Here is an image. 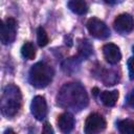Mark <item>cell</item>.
<instances>
[{
    "label": "cell",
    "instance_id": "1",
    "mask_svg": "<svg viewBox=\"0 0 134 134\" xmlns=\"http://www.w3.org/2000/svg\"><path fill=\"white\" fill-rule=\"evenodd\" d=\"M58 104L64 108L81 110L88 105V96L85 88L79 83L64 85L58 94Z\"/></svg>",
    "mask_w": 134,
    "mask_h": 134
},
{
    "label": "cell",
    "instance_id": "2",
    "mask_svg": "<svg viewBox=\"0 0 134 134\" xmlns=\"http://www.w3.org/2000/svg\"><path fill=\"white\" fill-rule=\"evenodd\" d=\"M1 111L2 114L12 117L15 116L21 107V92L15 85L5 86L1 96Z\"/></svg>",
    "mask_w": 134,
    "mask_h": 134
},
{
    "label": "cell",
    "instance_id": "3",
    "mask_svg": "<svg viewBox=\"0 0 134 134\" xmlns=\"http://www.w3.org/2000/svg\"><path fill=\"white\" fill-rule=\"evenodd\" d=\"M53 69L44 62H38L31 66L28 73L29 83L36 88H45L50 84L53 77Z\"/></svg>",
    "mask_w": 134,
    "mask_h": 134
},
{
    "label": "cell",
    "instance_id": "4",
    "mask_svg": "<svg viewBox=\"0 0 134 134\" xmlns=\"http://www.w3.org/2000/svg\"><path fill=\"white\" fill-rule=\"evenodd\" d=\"M87 29L89 34L96 39H107L110 36L108 26L97 18H91L88 20Z\"/></svg>",
    "mask_w": 134,
    "mask_h": 134
},
{
    "label": "cell",
    "instance_id": "5",
    "mask_svg": "<svg viewBox=\"0 0 134 134\" xmlns=\"http://www.w3.org/2000/svg\"><path fill=\"white\" fill-rule=\"evenodd\" d=\"M106 126V120L100 114L92 113L86 119L84 131L86 134H96L104 131Z\"/></svg>",
    "mask_w": 134,
    "mask_h": 134
},
{
    "label": "cell",
    "instance_id": "6",
    "mask_svg": "<svg viewBox=\"0 0 134 134\" xmlns=\"http://www.w3.org/2000/svg\"><path fill=\"white\" fill-rule=\"evenodd\" d=\"M16 34H17V23L15 19L8 18L5 22H2L1 34H0L2 44L6 45V44L14 42L16 38Z\"/></svg>",
    "mask_w": 134,
    "mask_h": 134
},
{
    "label": "cell",
    "instance_id": "7",
    "mask_svg": "<svg viewBox=\"0 0 134 134\" xmlns=\"http://www.w3.org/2000/svg\"><path fill=\"white\" fill-rule=\"evenodd\" d=\"M30 112L38 120H43L47 114V104L43 96L37 95L32 98L30 104Z\"/></svg>",
    "mask_w": 134,
    "mask_h": 134
},
{
    "label": "cell",
    "instance_id": "8",
    "mask_svg": "<svg viewBox=\"0 0 134 134\" xmlns=\"http://www.w3.org/2000/svg\"><path fill=\"white\" fill-rule=\"evenodd\" d=\"M114 27L121 34H128L134 29V19L129 14H120L114 20Z\"/></svg>",
    "mask_w": 134,
    "mask_h": 134
},
{
    "label": "cell",
    "instance_id": "9",
    "mask_svg": "<svg viewBox=\"0 0 134 134\" xmlns=\"http://www.w3.org/2000/svg\"><path fill=\"white\" fill-rule=\"evenodd\" d=\"M103 53H104V58L106 59V61L112 65L117 64L121 59V53H120L118 46L113 43H108L104 45Z\"/></svg>",
    "mask_w": 134,
    "mask_h": 134
},
{
    "label": "cell",
    "instance_id": "10",
    "mask_svg": "<svg viewBox=\"0 0 134 134\" xmlns=\"http://www.w3.org/2000/svg\"><path fill=\"white\" fill-rule=\"evenodd\" d=\"M58 125L60 130L63 133H69L74 126V117L71 113L65 112L62 113L58 118Z\"/></svg>",
    "mask_w": 134,
    "mask_h": 134
},
{
    "label": "cell",
    "instance_id": "11",
    "mask_svg": "<svg viewBox=\"0 0 134 134\" xmlns=\"http://www.w3.org/2000/svg\"><path fill=\"white\" fill-rule=\"evenodd\" d=\"M100 100L102 103L107 106V107H113L117 99H118V91L117 90H112V91H103L100 93Z\"/></svg>",
    "mask_w": 134,
    "mask_h": 134
},
{
    "label": "cell",
    "instance_id": "12",
    "mask_svg": "<svg viewBox=\"0 0 134 134\" xmlns=\"http://www.w3.org/2000/svg\"><path fill=\"white\" fill-rule=\"evenodd\" d=\"M68 7L76 15H84L88 10V6L85 0H69Z\"/></svg>",
    "mask_w": 134,
    "mask_h": 134
},
{
    "label": "cell",
    "instance_id": "13",
    "mask_svg": "<svg viewBox=\"0 0 134 134\" xmlns=\"http://www.w3.org/2000/svg\"><path fill=\"white\" fill-rule=\"evenodd\" d=\"M118 131L122 134H134V121L132 119H122L117 124Z\"/></svg>",
    "mask_w": 134,
    "mask_h": 134
},
{
    "label": "cell",
    "instance_id": "14",
    "mask_svg": "<svg viewBox=\"0 0 134 134\" xmlns=\"http://www.w3.org/2000/svg\"><path fill=\"white\" fill-rule=\"evenodd\" d=\"M21 54L26 60H32L36 55V49L35 46L30 42H25L21 48Z\"/></svg>",
    "mask_w": 134,
    "mask_h": 134
},
{
    "label": "cell",
    "instance_id": "15",
    "mask_svg": "<svg viewBox=\"0 0 134 134\" xmlns=\"http://www.w3.org/2000/svg\"><path fill=\"white\" fill-rule=\"evenodd\" d=\"M92 53V45L88 40H82L79 44V54L84 59Z\"/></svg>",
    "mask_w": 134,
    "mask_h": 134
},
{
    "label": "cell",
    "instance_id": "16",
    "mask_svg": "<svg viewBox=\"0 0 134 134\" xmlns=\"http://www.w3.org/2000/svg\"><path fill=\"white\" fill-rule=\"evenodd\" d=\"M48 36L43 27H38L37 29V42L40 47H44L48 44Z\"/></svg>",
    "mask_w": 134,
    "mask_h": 134
},
{
    "label": "cell",
    "instance_id": "17",
    "mask_svg": "<svg viewBox=\"0 0 134 134\" xmlns=\"http://www.w3.org/2000/svg\"><path fill=\"white\" fill-rule=\"evenodd\" d=\"M128 70L130 80H134V57H131L128 60Z\"/></svg>",
    "mask_w": 134,
    "mask_h": 134
},
{
    "label": "cell",
    "instance_id": "18",
    "mask_svg": "<svg viewBox=\"0 0 134 134\" xmlns=\"http://www.w3.org/2000/svg\"><path fill=\"white\" fill-rule=\"evenodd\" d=\"M127 103H128L129 106H131V107L134 108V89H132V90L130 91V93L128 94Z\"/></svg>",
    "mask_w": 134,
    "mask_h": 134
},
{
    "label": "cell",
    "instance_id": "19",
    "mask_svg": "<svg viewBox=\"0 0 134 134\" xmlns=\"http://www.w3.org/2000/svg\"><path fill=\"white\" fill-rule=\"evenodd\" d=\"M43 132L46 133V134H50V133H53V130L51 129V127L49 126L48 122H45L44 124V129H43Z\"/></svg>",
    "mask_w": 134,
    "mask_h": 134
},
{
    "label": "cell",
    "instance_id": "20",
    "mask_svg": "<svg viewBox=\"0 0 134 134\" xmlns=\"http://www.w3.org/2000/svg\"><path fill=\"white\" fill-rule=\"evenodd\" d=\"M106 3H109V4H114V3H116V1L117 0H104Z\"/></svg>",
    "mask_w": 134,
    "mask_h": 134
},
{
    "label": "cell",
    "instance_id": "21",
    "mask_svg": "<svg viewBox=\"0 0 134 134\" xmlns=\"http://www.w3.org/2000/svg\"><path fill=\"white\" fill-rule=\"evenodd\" d=\"M97 92H98V89H97V88H94V89H93V93H94V95H96Z\"/></svg>",
    "mask_w": 134,
    "mask_h": 134
},
{
    "label": "cell",
    "instance_id": "22",
    "mask_svg": "<svg viewBox=\"0 0 134 134\" xmlns=\"http://www.w3.org/2000/svg\"><path fill=\"white\" fill-rule=\"evenodd\" d=\"M132 51H133V53H134V45H133V47H132Z\"/></svg>",
    "mask_w": 134,
    "mask_h": 134
}]
</instances>
